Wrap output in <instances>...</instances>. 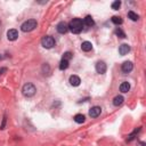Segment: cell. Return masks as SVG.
<instances>
[{"label":"cell","mask_w":146,"mask_h":146,"mask_svg":"<svg viewBox=\"0 0 146 146\" xmlns=\"http://www.w3.org/2000/svg\"><path fill=\"white\" fill-rule=\"evenodd\" d=\"M82 29H83V22L80 18H73L68 24V30L74 34H79L82 31Z\"/></svg>","instance_id":"obj_1"},{"label":"cell","mask_w":146,"mask_h":146,"mask_svg":"<svg viewBox=\"0 0 146 146\" xmlns=\"http://www.w3.org/2000/svg\"><path fill=\"white\" fill-rule=\"evenodd\" d=\"M22 92H23V95H24L25 97H32V96L35 95L36 88H35V86H34L33 83H30V82H29V83H25V84L23 86Z\"/></svg>","instance_id":"obj_2"},{"label":"cell","mask_w":146,"mask_h":146,"mask_svg":"<svg viewBox=\"0 0 146 146\" xmlns=\"http://www.w3.org/2000/svg\"><path fill=\"white\" fill-rule=\"evenodd\" d=\"M5 124H6V115L3 116V120H2V124H1L0 129H3V128H5Z\"/></svg>","instance_id":"obj_24"},{"label":"cell","mask_w":146,"mask_h":146,"mask_svg":"<svg viewBox=\"0 0 146 146\" xmlns=\"http://www.w3.org/2000/svg\"><path fill=\"white\" fill-rule=\"evenodd\" d=\"M83 24H86L87 26L91 27V26H94V25H95V22H94L92 17H91L90 15H88V16H86V17H84V19H83Z\"/></svg>","instance_id":"obj_14"},{"label":"cell","mask_w":146,"mask_h":146,"mask_svg":"<svg viewBox=\"0 0 146 146\" xmlns=\"http://www.w3.org/2000/svg\"><path fill=\"white\" fill-rule=\"evenodd\" d=\"M112 22H113L114 24H116V25H121V24L123 23V21H122V18H121L120 16H113V17H112Z\"/></svg>","instance_id":"obj_19"},{"label":"cell","mask_w":146,"mask_h":146,"mask_svg":"<svg viewBox=\"0 0 146 146\" xmlns=\"http://www.w3.org/2000/svg\"><path fill=\"white\" fill-rule=\"evenodd\" d=\"M72 58V52H70V51H66L64 55H63V58L62 59H65V60H70Z\"/></svg>","instance_id":"obj_22"},{"label":"cell","mask_w":146,"mask_h":146,"mask_svg":"<svg viewBox=\"0 0 146 146\" xmlns=\"http://www.w3.org/2000/svg\"><path fill=\"white\" fill-rule=\"evenodd\" d=\"M130 90V83L129 82H127V81H124V82H122L121 84H120V91L121 92H128Z\"/></svg>","instance_id":"obj_13"},{"label":"cell","mask_w":146,"mask_h":146,"mask_svg":"<svg viewBox=\"0 0 146 146\" xmlns=\"http://www.w3.org/2000/svg\"><path fill=\"white\" fill-rule=\"evenodd\" d=\"M138 131H140V128H138L137 130H135V131H133V132H132V133H131V135L129 136V138H128V141H130V140H132V139L135 138V136H136V133H137Z\"/></svg>","instance_id":"obj_23"},{"label":"cell","mask_w":146,"mask_h":146,"mask_svg":"<svg viewBox=\"0 0 146 146\" xmlns=\"http://www.w3.org/2000/svg\"><path fill=\"white\" fill-rule=\"evenodd\" d=\"M100 113H102V108H100L99 106H94V107H91L90 111H89V115H90L91 117H97V116L100 115Z\"/></svg>","instance_id":"obj_9"},{"label":"cell","mask_w":146,"mask_h":146,"mask_svg":"<svg viewBox=\"0 0 146 146\" xmlns=\"http://www.w3.org/2000/svg\"><path fill=\"white\" fill-rule=\"evenodd\" d=\"M120 7H121V1H120V0H116V1L112 2V9H114V10H119Z\"/></svg>","instance_id":"obj_20"},{"label":"cell","mask_w":146,"mask_h":146,"mask_svg":"<svg viewBox=\"0 0 146 146\" xmlns=\"http://www.w3.org/2000/svg\"><path fill=\"white\" fill-rule=\"evenodd\" d=\"M128 17L131 19V21H133V22H136V21H138V18H139V16L136 14V13H133V11H128Z\"/></svg>","instance_id":"obj_17"},{"label":"cell","mask_w":146,"mask_h":146,"mask_svg":"<svg viewBox=\"0 0 146 146\" xmlns=\"http://www.w3.org/2000/svg\"><path fill=\"white\" fill-rule=\"evenodd\" d=\"M5 72H7V68H6V67H1V68H0V76H1Z\"/></svg>","instance_id":"obj_25"},{"label":"cell","mask_w":146,"mask_h":146,"mask_svg":"<svg viewBox=\"0 0 146 146\" xmlns=\"http://www.w3.org/2000/svg\"><path fill=\"white\" fill-rule=\"evenodd\" d=\"M121 70H122V72H123V73H130V72L133 70V64H132L131 62L127 60V62H124V63L122 64Z\"/></svg>","instance_id":"obj_7"},{"label":"cell","mask_w":146,"mask_h":146,"mask_svg":"<svg viewBox=\"0 0 146 146\" xmlns=\"http://www.w3.org/2000/svg\"><path fill=\"white\" fill-rule=\"evenodd\" d=\"M68 67V60H65V59H62L60 63H59V70H66Z\"/></svg>","instance_id":"obj_18"},{"label":"cell","mask_w":146,"mask_h":146,"mask_svg":"<svg viewBox=\"0 0 146 146\" xmlns=\"http://www.w3.org/2000/svg\"><path fill=\"white\" fill-rule=\"evenodd\" d=\"M129 51H130V46H129L128 43H122V44L119 47V54L122 55V56L127 55Z\"/></svg>","instance_id":"obj_10"},{"label":"cell","mask_w":146,"mask_h":146,"mask_svg":"<svg viewBox=\"0 0 146 146\" xmlns=\"http://www.w3.org/2000/svg\"><path fill=\"white\" fill-rule=\"evenodd\" d=\"M139 145H140V146H145V143H144V141H140Z\"/></svg>","instance_id":"obj_26"},{"label":"cell","mask_w":146,"mask_h":146,"mask_svg":"<svg viewBox=\"0 0 146 146\" xmlns=\"http://www.w3.org/2000/svg\"><path fill=\"white\" fill-rule=\"evenodd\" d=\"M115 34H116L119 38H125V33H124L120 27H117V29L115 30Z\"/></svg>","instance_id":"obj_21"},{"label":"cell","mask_w":146,"mask_h":146,"mask_svg":"<svg viewBox=\"0 0 146 146\" xmlns=\"http://www.w3.org/2000/svg\"><path fill=\"white\" fill-rule=\"evenodd\" d=\"M123 100H124L123 96L117 95V96H115L114 99H113V105H114V106H120V105L123 103Z\"/></svg>","instance_id":"obj_15"},{"label":"cell","mask_w":146,"mask_h":146,"mask_svg":"<svg viewBox=\"0 0 146 146\" xmlns=\"http://www.w3.org/2000/svg\"><path fill=\"white\" fill-rule=\"evenodd\" d=\"M81 49H82L83 51H86V52L90 51V50L92 49V44H91V42H89V41H83L82 44H81Z\"/></svg>","instance_id":"obj_12"},{"label":"cell","mask_w":146,"mask_h":146,"mask_svg":"<svg viewBox=\"0 0 146 146\" xmlns=\"http://www.w3.org/2000/svg\"><path fill=\"white\" fill-rule=\"evenodd\" d=\"M70 83H71V86H73V87H78V86H80L81 80H80V78H79L78 75H71V76H70Z\"/></svg>","instance_id":"obj_11"},{"label":"cell","mask_w":146,"mask_h":146,"mask_svg":"<svg viewBox=\"0 0 146 146\" xmlns=\"http://www.w3.org/2000/svg\"><path fill=\"white\" fill-rule=\"evenodd\" d=\"M84 115L83 114H76V115H74V121L76 122V123H83L84 122Z\"/></svg>","instance_id":"obj_16"},{"label":"cell","mask_w":146,"mask_h":146,"mask_svg":"<svg viewBox=\"0 0 146 146\" xmlns=\"http://www.w3.org/2000/svg\"><path fill=\"white\" fill-rule=\"evenodd\" d=\"M36 25H38V23L35 19H27L26 22H24L21 25V30L23 32H31L36 27Z\"/></svg>","instance_id":"obj_3"},{"label":"cell","mask_w":146,"mask_h":146,"mask_svg":"<svg viewBox=\"0 0 146 146\" xmlns=\"http://www.w3.org/2000/svg\"><path fill=\"white\" fill-rule=\"evenodd\" d=\"M95 68H96V72H97V73H99V74H104V73L106 72V70H107V66H106V64H105L104 62L99 60V62L96 63Z\"/></svg>","instance_id":"obj_6"},{"label":"cell","mask_w":146,"mask_h":146,"mask_svg":"<svg viewBox=\"0 0 146 146\" xmlns=\"http://www.w3.org/2000/svg\"><path fill=\"white\" fill-rule=\"evenodd\" d=\"M56 30H57L58 33L65 34V33L68 31V24H67L66 22H59V23L57 24V26H56Z\"/></svg>","instance_id":"obj_5"},{"label":"cell","mask_w":146,"mask_h":146,"mask_svg":"<svg viewBox=\"0 0 146 146\" xmlns=\"http://www.w3.org/2000/svg\"><path fill=\"white\" fill-rule=\"evenodd\" d=\"M0 59H2V56H0Z\"/></svg>","instance_id":"obj_27"},{"label":"cell","mask_w":146,"mask_h":146,"mask_svg":"<svg viewBox=\"0 0 146 146\" xmlns=\"http://www.w3.org/2000/svg\"><path fill=\"white\" fill-rule=\"evenodd\" d=\"M41 44H42L43 48L50 49V48H52V47L55 46V39H54L52 36H50V35H46V36L42 38Z\"/></svg>","instance_id":"obj_4"},{"label":"cell","mask_w":146,"mask_h":146,"mask_svg":"<svg viewBox=\"0 0 146 146\" xmlns=\"http://www.w3.org/2000/svg\"><path fill=\"white\" fill-rule=\"evenodd\" d=\"M7 38H8L9 41H15V40L18 38V32H17V30H15V29L8 30V32H7Z\"/></svg>","instance_id":"obj_8"}]
</instances>
